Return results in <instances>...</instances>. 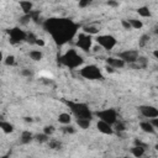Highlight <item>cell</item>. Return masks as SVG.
Listing matches in <instances>:
<instances>
[{
	"mask_svg": "<svg viewBox=\"0 0 158 158\" xmlns=\"http://www.w3.org/2000/svg\"><path fill=\"white\" fill-rule=\"evenodd\" d=\"M44 30L52 36L53 41L58 44H64L70 41L78 30V25L70 19L65 17H53L48 19L43 23Z\"/></svg>",
	"mask_w": 158,
	"mask_h": 158,
	"instance_id": "6da1fadb",
	"label": "cell"
},
{
	"mask_svg": "<svg viewBox=\"0 0 158 158\" xmlns=\"http://www.w3.org/2000/svg\"><path fill=\"white\" fill-rule=\"evenodd\" d=\"M64 104L70 109L73 115L77 118H93V111L89 109V106L84 102H75V101H69V100H63Z\"/></svg>",
	"mask_w": 158,
	"mask_h": 158,
	"instance_id": "7a4b0ae2",
	"label": "cell"
},
{
	"mask_svg": "<svg viewBox=\"0 0 158 158\" xmlns=\"http://www.w3.org/2000/svg\"><path fill=\"white\" fill-rule=\"evenodd\" d=\"M59 63L70 68V69H74V68H78L81 63H83V58L81 56L78 54V52L75 49H68L64 54H62L59 58H58Z\"/></svg>",
	"mask_w": 158,
	"mask_h": 158,
	"instance_id": "3957f363",
	"label": "cell"
},
{
	"mask_svg": "<svg viewBox=\"0 0 158 158\" xmlns=\"http://www.w3.org/2000/svg\"><path fill=\"white\" fill-rule=\"evenodd\" d=\"M79 74L83 78L89 79V80H102L104 79V74L101 69L95 64H89V65L83 67L79 70Z\"/></svg>",
	"mask_w": 158,
	"mask_h": 158,
	"instance_id": "277c9868",
	"label": "cell"
},
{
	"mask_svg": "<svg viewBox=\"0 0 158 158\" xmlns=\"http://www.w3.org/2000/svg\"><path fill=\"white\" fill-rule=\"evenodd\" d=\"M93 115H95L100 121H104L106 123H109L110 126H114V123L117 121V112L115 109H104V110H99L96 112H94Z\"/></svg>",
	"mask_w": 158,
	"mask_h": 158,
	"instance_id": "5b68a950",
	"label": "cell"
},
{
	"mask_svg": "<svg viewBox=\"0 0 158 158\" xmlns=\"http://www.w3.org/2000/svg\"><path fill=\"white\" fill-rule=\"evenodd\" d=\"M96 42H98L99 47H102V48H105L107 51L112 49L117 43L116 38L114 36H111V35H100V36L96 37Z\"/></svg>",
	"mask_w": 158,
	"mask_h": 158,
	"instance_id": "8992f818",
	"label": "cell"
},
{
	"mask_svg": "<svg viewBox=\"0 0 158 158\" xmlns=\"http://www.w3.org/2000/svg\"><path fill=\"white\" fill-rule=\"evenodd\" d=\"M138 57H139L138 51H136V49H127V51L120 52L117 56V58H120L121 60H123L125 63H128V64H135Z\"/></svg>",
	"mask_w": 158,
	"mask_h": 158,
	"instance_id": "52a82bcc",
	"label": "cell"
},
{
	"mask_svg": "<svg viewBox=\"0 0 158 158\" xmlns=\"http://www.w3.org/2000/svg\"><path fill=\"white\" fill-rule=\"evenodd\" d=\"M9 35H10L11 43H20L22 41H26V37H27V33L19 27H14V28L9 30Z\"/></svg>",
	"mask_w": 158,
	"mask_h": 158,
	"instance_id": "ba28073f",
	"label": "cell"
},
{
	"mask_svg": "<svg viewBox=\"0 0 158 158\" xmlns=\"http://www.w3.org/2000/svg\"><path fill=\"white\" fill-rule=\"evenodd\" d=\"M77 46H78L80 49L88 52V51L91 48V46H93L91 36H89V35H86V33H80V35L78 36V40H77Z\"/></svg>",
	"mask_w": 158,
	"mask_h": 158,
	"instance_id": "9c48e42d",
	"label": "cell"
},
{
	"mask_svg": "<svg viewBox=\"0 0 158 158\" xmlns=\"http://www.w3.org/2000/svg\"><path fill=\"white\" fill-rule=\"evenodd\" d=\"M138 109H139V112L142 114V116H144L147 118H156V117H158V109L156 106L141 105Z\"/></svg>",
	"mask_w": 158,
	"mask_h": 158,
	"instance_id": "30bf717a",
	"label": "cell"
},
{
	"mask_svg": "<svg viewBox=\"0 0 158 158\" xmlns=\"http://www.w3.org/2000/svg\"><path fill=\"white\" fill-rule=\"evenodd\" d=\"M106 64L109 67H111L112 69H115V68H123L126 65V63L123 60H121L120 58H117V57H107L106 58Z\"/></svg>",
	"mask_w": 158,
	"mask_h": 158,
	"instance_id": "8fae6325",
	"label": "cell"
},
{
	"mask_svg": "<svg viewBox=\"0 0 158 158\" xmlns=\"http://www.w3.org/2000/svg\"><path fill=\"white\" fill-rule=\"evenodd\" d=\"M96 127H98V130L101 132V133H104V135H112L114 133V128H112V126H110L109 123H106V122H104V121H98V123H96Z\"/></svg>",
	"mask_w": 158,
	"mask_h": 158,
	"instance_id": "7c38bea8",
	"label": "cell"
},
{
	"mask_svg": "<svg viewBox=\"0 0 158 158\" xmlns=\"http://www.w3.org/2000/svg\"><path fill=\"white\" fill-rule=\"evenodd\" d=\"M139 128L143 132H147V133H156V128L149 123V121H141L139 122Z\"/></svg>",
	"mask_w": 158,
	"mask_h": 158,
	"instance_id": "4fadbf2b",
	"label": "cell"
},
{
	"mask_svg": "<svg viewBox=\"0 0 158 158\" xmlns=\"http://www.w3.org/2000/svg\"><path fill=\"white\" fill-rule=\"evenodd\" d=\"M144 152H146V147L143 146H133L131 148V153L135 158H141L144 154Z\"/></svg>",
	"mask_w": 158,
	"mask_h": 158,
	"instance_id": "5bb4252c",
	"label": "cell"
},
{
	"mask_svg": "<svg viewBox=\"0 0 158 158\" xmlns=\"http://www.w3.org/2000/svg\"><path fill=\"white\" fill-rule=\"evenodd\" d=\"M0 130L4 132V133H12L14 132V125L10 123L9 121H0Z\"/></svg>",
	"mask_w": 158,
	"mask_h": 158,
	"instance_id": "9a60e30c",
	"label": "cell"
},
{
	"mask_svg": "<svg viewBox=\"0 0 158 158\" xmlns=\"http://www.w3.org/2000/svg\"><path fill=\"white\" fill-rule=\"evenodd\" d=\"M20 7H21V10L23 11V15H28V14L32 11L33 4H32L31 1H26V0H22V1H20Z\"/></svg>",
	"mask_w": 158,
	"mask_h": 158,
	"instance_id": "2e32d148",
	"label": "cell"
},
{
	"mask_svg": "<svg viewBox=\"0 0 158 158\" xmlns=\"http://www.w3.org/2000/svg\"><path fill=\"white\" fill-rule=\"evenodd\" d=\"M32 139H33V135H32L30 131H22V133H21V136H20V142H21L22 144H27V143H30Z\"/></svg>",
	"mask_w": 158,
	"mask_h": 158,
	"instance_id": "e0dca14e",
	"label": "cell"
},
{
	"mask_svg": "<svg viewBox=\"0 0 158 158\" xmlns=\"http://www.w3.org/2000/svg\"><path fill=\"white\" fill-rule=\"evenodd\" d=\"M72 121V116L68 112H62L58 115V122L62 125H69Z\"/></svg>",
	"mask_w": 158,
	"mask_h": 158,
	"instance_id": "ac0fdd59",
	"label": "cell"
},
{
	"mask_svg": "<svg viewBox=\"0 0 158 158\" xmlns=\"http://www.w3.org/2000/svg\"><path fill=\"white\" fill-rule=\"evenodd\" d=\"M77 125L83 128V130H86L90 127L91 125V120H88V118H77Z\"/></svg>",
	"mask_w": 158,
	"mask_h": 158,
	"instance_id": "d6986e66",
	"label": "cell"
},
{
	"mask_svg": "<svg viewBox=\"0 0 158 158\" xmlns=\"http://www.w3.org/2000/svg\"><path fill=\"white\" fill-rule=\"evenodd\" d=\"M28 56H30V58H31L32 60H35V62H38V60H41V59L43 58V53H42L41 51H37V49L31 51Z\"/></svg>",
	"mask_w": 158,
	"mask_h": 158,
	"instance_id": "ffe728a7",
	"label": "cell"
},
{
	"mask_svg": "<svg viewBox=\"0 0 158 158\" xmlns=\"http://www.w3.org/2000/svg\"><path fill=\"white\" fill-rule=\"evenodd\" d=\"M137 12L142 17H149L151 16V10L148 9V6H141V7H138L137 9Z\"/></svg>",
	"mask_w": 158,
	"mask_h": 158,
	"instance_id": "44dd1931",
	"label": "cell"
},
{
	"mask_svg": "<svg viewBox=\"0 0 158 158\" xmlns=\"http://www.w3.org/2000/svg\"><path fill=\"white\" fill-rule=\"evenodd\" d=\"M83 31H84V33H86V35H89V36L99 33V28L95 27V26H84V27H83Z\"/></svg>",
	"mask_w": 158,
	"mask_h": 158,
	"instance_id": "7402d4cb",
	"label": "cell"
},
{
	"mask_svg": "<svg viewBox=\"0 0 158 158\" xmlns=\"http://www.w3.org/2000/svg\"><path fill=\"white\" fill-rule=\"evenodd\" d=\"M127 21L131 25V28H137L138 30V28H142V26H143L142 21L141 20H137V19H128Z\"/></svg>",
	"mask_w": 158,
	"mask_h": 158,
	"instance_id": "603a6c76",
	"label": "cell"
},
{
	"mask_svg": "<svg viewBox=\"0 0 158 158\" xmlns=\"http://www.w3.org/2000/svg\"><path fill=\"white\" fill-rule=\"evenodd\" d=\"M33 139H36L40 143H44V142H48L49 141V136H47L44 133H37V135L33 136Z\"/></svg>",
	"mask_w": 158,
	"mask_h": 158,
	"instance_id": "cb8c5ba5",
	"label": "cell"
},
{
	"mask_svg": "<svg viewBox=\"0 0 158 158\" xmlns=\"http://www.w3.org/2000/svg\"><path fill=\"white\" fill-rule=\"evenodd\" d=\"M47 143H48V147L51 149H60V147H62V143L57 139H49Z\"/></svg>",
	"mask_w": 158,
	"mask_h": 158,
	"instance_id": "d4e9b609",
	"label": "cell"
},
{
	"mask_svg": "<svg viewBox=\"0 0 158 158\" xmlns=\"http://www.w3.org/2000/svg\"><path fill=\"white\" fill-rule=\"evenodd\" d=\"M114 131H116V132H122V131H125L126 128H125V123L123 122H121V121H116L115 123H114Z\"/></svg>",
	"mask_w": 158,
	"mask_h": 158,
	"instance_id": "484cf974",
	"label": "cell"
},
{
	"mask_svg": "<svg viewBox=\"0 0 158 158\" xmlns=\"http://www.w3.org/2000/svg\"><path fill=\"white\" fill-rule=\"evenodd\" d=\"M54 131H56V128H54V126H53V125H47V126H44V127H43V133H44V135H47V136L53 135V133H54Z\"/></svg>",
	"mask_w": 158,
	"mask_h": 158,
	"instance_id": "4316f807",
	"label": "cell"
},
{
	"mask_svg": "<svg viewBox=\"0 0 158 158\" xmlns=\"http://www.w3.org/2000/svg\"><path fill=\"white\" fill-rule=\"evenodd\" d=\"M62 131L63 132H65V133H75V127L74 126H72L70 123L69 125H64L63 127H62Z\"/></svg>",
	"mask_w": 158,
	"mask_h": 158,
	"instance_id": "83f0119b",
	"label": "cell"
},
{
	"mask_svg": "<svg viewBox=\"0 0 158 158\" xmlns=\"http://www.w3.org/2000/svg\"><path fill=\"white\" fill-rule=\"evenodd\" d=\"M4 63H5L6 65H14V64H15V57H14L12 54L5 57V58H4Z\"/></svg>",
	"mask_w": 158,
	"mask_h": 158,
	"instance_id": "f1b7e54d",
	"label": "cell"
},
{
	"mask_svg": "<svg viewBox=\"0 0 158 158\" xmlns=\"http://www.w3.org/2000/svg\"><path fill=\"white\" fill-rule=\"evenodd\" d=\"M148 41H149V36H148V35H143V36L139 38V42H138V44H139L141 47H144V46L148 43Z\"/></svg>",
	"mask_w": 158,
	"mask_h": 158,
	"instance_id": "f546056e",
	"label": "cell"
},
{
	"mask_svg": "<svg viewBox=\"0 0 158 158\" xmlns=\"http://www.w3.org/2000/svg\"><path fill=\"white\" fill-rule=\"evenodd\" d=\"M30 21H31L30 15H23L22 17H20V23H21V25H27Z\"/></svg>",
	"mask_w": 158,
	"mask_h": 158,
	"instance_id": "4dcf8cb0",
	"label": "cell"
},
{
	"mask_svg": "<svg viewBox=\"0 0 158 158\" xmlns=\"http://www.w3.org/2000/svg\"><path fill=\"white\" fill-rule=\"evenodd\" d=\"M21 75L26 77V78H30V77H32V72L30 69H22L21 70Z\"/></svg>",
	"mask_w": 158,
	"mask_h": 158,
	"instance_id": "1f68e13d",
	"label": "cell"
},
{
	"mask_svg": "<svg viewBox=\"0 0 158 158\" xmlns=\"http://www.w3.org/2000/svg\"><path fill=\"white\" fill-rule=\"evenodd\" d=\"M121 25H122V27H123L125 30H131V25L128 23V21H127V20L122 19V20H121Z\"/></svg>",
	"mask_w": 158,
	"mask_h": 158,
	"instance_id": "d6a6232c",
	"label": "cell"
},
{
	"mask_svg": "<svg viewBox=\"0 0 158 158\" xmlns=\"http://www.w3.org/2000/svg\"><path fill=\"white\" fill-rule=\"evenodd\" d=\"M36 40H37V38H36L32 33L27 35V37H26V41H27V42H30V43H35V42H36Z\"/></svg>",
	"mask_w": 158,
	"mask_h": 158,
	"instance_id": "836d02e7",
	"label": "cell"
},
{
	"mask_svg": "<svg viewBox=\"0 0 158 158\" xmlns=\"http://www.w3.org/2000/svg\"><path fill=\"white\" fill-rule=\"evenodd\" d=\"M149 123H151L156 130L158 128V118H157V117H156V118H151V120H149Z\"/></svg>",
	"mask_w": 158,
	"mask_h": 158,
	"instance_id": "e575fe53",
	"label": "cell"
},
{
	"mask_svg": "<svg viewBox=\"0 0 158 158\" xmlns=\"http://www.w3.org/2000/svg\"><path fill=\"white\" fill-rule=\"evenodd\" d=\"M88 5H90V1L89 0H81V1H79V7H86Z\"/></svg>",
	"mask_w": 158,
	"mask_h": 158,
	"instance_id": "d590c367",
	"label": "cell"
},
{
	"mask_svg": "<svg viewBox=\"0 0 158 158\" xmlns=\"http://www.w3.org/2000/svg\"><path fill=\"white\" fill-rule=\"evenodd\" d=\"M109 6H114V7H116V6H118V2L117 1H107L106 2Z\"/></svg>",
	"mask_w": 158,
	"mask_h": 158,
	"instance_id": "8d00e7d4",
	"label": "cell"
},
{
	"mask_svg": "<svg viewBox=\"0 0 158 158\" xmlns=\"http://www.w3.org/2000/svg\"><path fill=\"white\" fill-rule=\"evenodd\" d=\"M35 44H37V46H44V42L42 41V40H36V42H35Z\"/></svg>",
	"mask_w": 158,
	"mask_h": 158,
	"instance_id": "74e56055",
	"label": "cell"
},
{
	"mask_svg": "<svg viewBox=\"0 0 158 158\" xmlns=\"http://www.w3.org/2000/svg\"><path fill=\"white\" fill-rule=\"evenodd\" d=\"M105 69H106V72H109V73H114V69H112L111 67H109V65H106Z\"/></svg>",
	"mask_w": 158,
	"mask_h": 158,
	"instance_id": "f35d334b",
	"label": "cell"
},
{
	"mask_svg": "<svg viewBox=\"0 0 158 158\" xmlns=\"http://www.w3.org/2000/svg\"><path fill=\"white\" fill-rule=\"evenodd\" d=\"M23 120H25L26 122H32V121H33V118H32V117H25Z\"/></svg>",
	"mask_w": 158,
	"mask_h": 158,
	"instance_id": "ab89813d",
	"label": "cell"
},
{
	"mask_svg": "<svg viewBox=\"0 0 158 158\" xmlns=\"http://www.w3.org/2000/svg\"><path fill=\"white\" fill-rule=\"evenodd\" d=\"M0 62H4V54L0 52Z\"/></svg>",
	"mask_w": 158,
	"mask_h": 158,
	"instance_id": "60d3db41",
	"label": "cell"
},
{
	"mask_svg": "<svg viewBox=\"0 0 158 158\" xmlns=\"http://www.w3.org/2000/svg\"><path fill=\"white\" fill-rule=\"evenodd\" d=\"M153 54H154V57H156V58H158V51H157V49L153 52Z\"/></svg>",
	"mask_w": 158,
	"mask_h": 158,
	"instance_id": "b9f144b4",
	"label": "cell"
},
{
	"mask_svg": "<svg viewBox=\"0 0 158 158\" xmlns=\"http://www.w3.org/2000/svg\"><path fill=\"white\" fill-rule=\"evenodd\" d=\"M2 120H4V115L0 114V121H2Z\"/></svg>",
	"mask_w": 158,
	"mask_h": 158,
	"instance_id": "7bdbcfd3",
	"label": "cell"
},
{
	"mask_svg": "<svg viewBox=\"0 0 158 158\" xmlns=\"http://www.w3.org/2000/svg\"><path fill=\"white\" fill-rule=\"evenodd\" d=\"M0 158H9V156H7V154H5V156H2V157H0Z\"/></svg>",
	"mask_w": 158,
	"mask_h": 158,
	"instance_id": "ee69618b",
	"label": "cell"
},
{
	"mask_svg": "<svg viewBox=\"0 0 158 158\" xmlns=\"http://www.w3.org/2000/svg\"><path fill=\"white\" fill-rule=\"evenodd\" d=\"M123 158H128V157H123Z\"/></svg>",
	"mask_w": 158,
	"mask_h": 158,
	"instance_id": "f6af8a7d",
	"label": "cell"
}]
</instances>
